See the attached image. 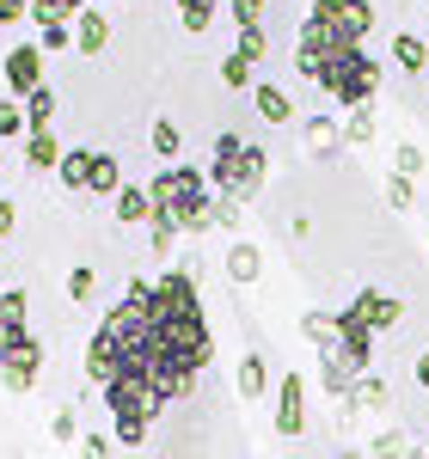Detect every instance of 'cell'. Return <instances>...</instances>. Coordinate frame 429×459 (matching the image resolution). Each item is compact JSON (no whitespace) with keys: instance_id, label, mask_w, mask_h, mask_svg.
I'll return each instance as SVG.
<instances>
[{"instance_id":"6da1fadb","label":"cell","mask_w":429,"mask_h":459,"mask_svg":"<svg viewBox=\"0 0 429 459\" xmlns=\"http://www.w3.org/2000/svg\"><path fill=\"white\" fill-rule=\"evenodd\" d=\"M147 196H153V221H147V227H153V251L166 257L172 239L184 233V214L209 196V172H203V166H160L153 184H147Z\"/></svg>"},{"instance_id":"7a4b0ae2","label":"cell","mask_w":429,"mask_h":459,"mask_svg":"<svg viewBox=\"0 0 429 459\" xmlns=\"http://www.w3.org/2000/svg\"><path fill=\"white\" fill-rule=\"evenodd\" d=\"M105 404H110V423H117V441H123V447H142L147 423L166 411V404H160V392L147 386L142 374H117V380L105 386Z\"/></svg>"},{"instance_id":"3957f363","label":"cell","mask_w":429,"mask_h":459,"mask_svg":"<svg viewBox=\"0 0 429 459\" xmlns=\"http://www.w3.org/2000/svg\"><path fill=\"white\" fill-rule=\"evenodd\" d=\"M320 86L325 92H331V99H337V105H374V92H381V68H374V62H368V56H344V62H331V68L320 74Z\"/></svg>"},{"instance_id":"277c9868","label":"cell","mask_w":429,"mask_h":459,"mask_svg":"<svg viewBox=\"0 0 429 459\" xmlns=\"http://www.w3.org/2000/svg\"><path fill=\"white\" fill-rule=\"evenodd\" d=\"M0 74H6L13 99H31L37 86H43V43H19V49L0 62Z\"/></svg>"},{"instance_id":"5b68a950","label":"cell","mask_w":429,"mask_h":459,"mask_svg":"<svg viewBox=\"0 0 429 459\" xmlns=\"http://www.w3.org/2000/svg\"><path fill=\"white\" fill-rule=\"evenodd\" d=\"M37 374H43V350H37L31 337H25V343H13L6 361H0V386H6V392H31Z\"/></svg>"},{"instance_id":"8992f818","label":"cell","mask_w":429,"mask_h":459,"mask_svg":"<svg viewBox=\"0 0 429 459\" xmlns=\"http://www.w3.org/2000/svg\"><path fill=\"white\" fill-rule=\"evenodd\" d=\"M307 429V380L301 374H283V386H276V435H301Z\"/></svg>"},{"instance_id":"52a82bcc","label":"cell","mask_w":429,"mask_h":459,"mask_svg":"<svg viewBox=\"0 0 429 459\" xmlns=\"http://www.w3.org/2000/svg\"><path fill=\"white\" fill-rule=\"evenodd\" d=\"M350 313L368 325V331H393L398 318H405V300H393V294H381V288H362L356 300H350Z\"/></svg>"},{"instance_id":"ba28073f","label":"cell","mask_w":429,"mask_h":459,"mask_svg":"<svg viewBox=\"0 0 429 459\" xmlns=\"http://www.w3.org/2000/svg\"><path fill=\"white\" fill-rule=\"evenodd\" d=\"M264 178H270V153L246 142V153H240V166H233V184H227V196H240V203H251V196L264 190Z\"/></svg>"},{"instance_id":"9c48e42d","label":"cell","mask_w":429,"mask_h":459,"mask_svg":"<svg viewBox=\"0 0 429 459\" xmlns=\"http://www.w3.org/2000/svg\"><path fill=\"white\" fill-rule=\"evenodd\" d=\"M0 343H25V288H6L0 294Z\"/></svg>"},{"instance_id":"30bf717a","label":"cell","mask_w":429,"mask_h":459,"mask_svg":"<svg viewBox=\"0 0 429 459\" xmlns=\"http://www.w3.org/2000/svg\"><path fill=\"white\" fill-rule=\"evenodd\" d=\"M240 153H246V142H240V135H221V142H214V153H209V184H214V190H227V184H233Z\"/></svg>"},{"instance_id":"8fae6325","label":"cell","mask_w":429,"mask_h":459,"mask_svg":"<svg viewBox=\"0 0 429 459\" xmlns=\"http://www.w3.org/2000/svg\"><path fill=\"white\" fill-rule=\"evenodd\" d=\"M105 43H110V19H105V13H80V25H74V49H80V56H105Z\"/></svg>"},{"instance_id":"7c38bea8","label":"cell","mask_w":429,"mask_h":459,"mask_svg":"<svg viewBox=\"0 0 429 459\" xmlns=\"http://www.w3.org/2000/svg\"><path fill=\"white\" fill-rule=\"evenodd\" d=\"M25 166H31V172H56V166H62V142H56V129L25 135Z\"/></svg>"},{"instance_id":"4fadbf2b","label":"cell","mask_w":429,"mask_h":459,"mask_svg":"<svg viewBox=\"0 0 429 459\" xmlns=\"http://www.w3.org/2000/svg\"><path fill=\"white\" fill-rule=\"evenodd\" d=\"M251 99H258V117H264V123H288V117H294L288 92H283V86H270V80H258V86H251Z\"/></svg>"},{"instance_id":"5bb4252c","label":"cell","mask_w":429,"mask_h":459,"mask_svg":"<svg viewBox=\"0 0 429 459\" xmlns=\"http://www.w3.org/2000/svg\"><path fill=\"white\" fill-rule=\"evenodd\" d=\"M92 160H99L92 147H68V153H62V166H56L62 184H68V190H86V184H92Z\"/></svg>"},{"instance_id":"9a60e30c","label":"cell","mask_w":429,"mask_h":459,"mask_svg":"<svg viewBox=\"0 0 429 459\" xmlns=\"http://www.w3.org/2000/svg\"><path fill=\"white\" fill-rule=\"evenodd\" d=\"M393 62H398L405 74L429 68V43H424V37H411V31H398V37H393Z\"/></svg>"},{"instance_id":"2e32d148","label":"cell","mask_w":429,"mask_h":459,"mask_svg":"<svg viewBox=\"0 0 429 459\" xmlns=\"http://www.w3.org/2000/svg\"><path fill=\"white\" fill-rule=\"evenodd\" d=\"M117 221H153V196L136 190V184H123L117 190Z\"/></svg>"},{"instance_id":"e0dca14e","label":"cell","mask_w":429,"mask_h":459,"mask_svg":"<svg viewBox=\"0 0 429 459\" xmlns=\"http://www.w3.org/2000/svg\"><path fill=\"white\" fill-rule=\"evenodd\" d=\"M25 135H31L25 105H19V99H0V142H25Z\"/></svg>"},{"instance_id":"ac0fdd59","label":"cell","mask_w":429,"mask_h":459,"mask_svg":"<svg viewBox=\"0 0 429 459\" xmlns=\"http://www.w3.org/2000/svg\"><path fill=\"white\" fill-rule=\"evenodd\" d=\"M258 270H264L258 246H233L227 251V276H233V282H258Z\"/></svg>"},{"instance_id":"d6986e66","label":"cell","mask_w":429,"mask_h":459,"mask_svg":"<svg viewBox=\"0 0 429 459\" xmlns=\"http://www.w3.org/2000/svg\"><path fill=\"white\" fill-rule=\"evenodd\" d=\"M258 62H251V56H240V49H233V56H227V62H221V80H227V86H233V92H251V86H258Z\"/></svg>"},{"instance_id":"ffe728a7","label":"cell","mask_w":429,"mask_h":459,"mask_svg":"<svg viewBox=\"0 0 429 459\" xmlns=\"http://www.w3.org/2000/svg\"><path fill=\"white\" fill-rule=\"evenodd\" d=\"M301 331H307V343L337 350V313H307V318H301Z\"/></svg>"},{"instance_id":"44dd1931","label":"cell","mask_w":429,"mask_h":459,"mask_svg":"<svg viewBox=\"0 0 429 459\" xmlns=\"http://www.w3.org/2000/svg\"><path fill=\"white\" fill-rule=\"evenodd\" d=\"M264 386H270L264 355H246V361H240V398H264Z\"/></svg>"},{"instance_id":"7402d4cb","label":"cell","mask_w":429,"mask_h":459,"mask_svg":"<svg viewBox=\"0 0 429 459\" xmlns=\"http://www.w3.org/2000/svg\"><path fill=\"white\" fill-rule=\"evenodd\" d=\"M86 190H99V196H117V190H123V166H117L110 153H99V160H92V184H86Z\"/></svg>"},{"instance_id":"603a6c76","label":"cell","mask_w":429,"mask_h":459,"mask_svg":"<svg viewBox=\"0 0 429 459\" xmlns=\"http://www.w3.org/2000/svg\"><path fill=\"white\" fill-rule=\"evenodd\" d=\"M25 117H31V135H37V129H49V123H56V92L37 86L31 99H25Z\"/></svg>"},{"instance_id":"cb8c5ba5","label":"cell","mask_w":429,"mask_h":459,"mask_svg":"<svg viewBox=\"0 0 429 459\" xmlns=\"http://www.w3.org/2000/svg\"><path fill=\"white\" fill-rule=\"evenodd\" d=\"M147 142H153V153H160V160H179L184 135H179V123H172V117H160V123H153V135H147Z\"/></svg>"},{"instance_id":"d4e9b609","label":"cell","mask_w":429,"mask_h":459,"mask_svg":"<svg viewBox=\"0 0 429 459\" xmlns=\"http://www.w3.org/2000/svg\"><path fill=\"white\" fill-rule=\"evenodd\" d=\"M307 147H313V153H331V147H344V129L325 123V117H313V123H307Z\"/></svg>"},{"instance_id":"484cf974","label":"cell","mask_w":429,"mask_h":459,"mask_svg":"<svg viewBox=\"0 0 429 459\" xmlns=\"http://www.w3.org/2000/svg\"><path fill=\"white\" fill-rule=\"evenodd\" d=\"M368 142H374V117H368V105H356L344 123V147H368Z\"/></svg>"},{"instance_id":"4316f807","label":"cell","mask_w":429,"mask_h":459,"mask_svg":"<svg viewBox=\"0 0 429 459\" xmlns=\"http://www.w3.org/2000/svg\"><path fill=\"white\" fill-rule=\"evenodd\" d=\"M37 43H43V56H56V49H68L74 43V25L62 19V25H37Z\"/></svg>"},{"instance_id":"83f0119b","label":"cell","mask_w":429,"mask_h":459,"mask_svg":"<svg viewBox=\"0 0 429 459\" xmlns=\"http://www.w3.org/2000/svg\"><path fill=\"white\" fill-rule=\"evenodd\" d=\"M240 56H251V62H264V49H270V37H264V25H240V43H233Z\"/></svg>"},{"instance_id":"f1b7e54d","label":"cell","mask_w":429,"mask_h":459,"mask_svg":"<svg viewBox=\"0 0 429 459\" xmlns=\"http://www.w3.org/2000/svg\"><path fill=\"white\" fill-rule=\"evenodd\" d=\"M31 19L37 25H62V19H74L68 0H31Z\"/></svg>"},{"instance_id":"f546056e","label":"cell","mask_w":429,"mask_h":459,"mask_svg":"<svg viewBox=\"0 0 429 459\" xmlns=\"http://www.w3.org/2000/svg\"><path fill=\"white\" fill-rule=\"evenodd\" d=\"M387 203H393V209H411V203H417V190H411V178H405V172L387 178Z\"/></svg>"},{"instance_id":"4dcf8cb0","label":"cell","mask_w":429,"mask_h":459,"mask_svg":"<svg viewBox=\"0 0 429 459\" xmlns=\"http://www.w3.org/2000/svg\"><path fill=\"white\" fill-rule=\"evenodd\" d=\"M393 172L417 178V172H424V147H411V142H405V147H398V153H393Z\"/></svg>"},{"instance_id":"1f68e13d","label":"cell","mask_w":429,"mask_h":459,"mask_svg":"<svg viewBox=\"0 0 429 459\" xmlns=\"http://www.w3.org/2000/svg\"><path fill=\"white\" fill-rule=\"evenodd\" d=\"M356 404H374V411H381V404H387V386H381L374 374H362L356 380Z\"/></svg>"},{"instance_id":"d6a6232c","label":"cell","mask_w":429,"mask_h":459,"mask_svg":"<svg viewBox=\"0 0 429 459\" xmlns=\"http://www.w3.org/2000/svg\"><path fill=\"white\" fill-rule=\"evenodd\" d=\"M233 25H264V0H233Z\"/></svg>"},{"instance_id":"836d02e7","label":"cell","mask_w":429,"mask_h":459,"mask_svg":"<svg viewBox=\"0 0 429 459\" xmlns=\"http://www.w3.org/2000/svg\"><path fill=\"white\" fill-rule=\"evenodd\" d=\"M68 294H74V300L92 294V270H86V264H74V270H68Z\"/></svg>"},{"instance_id":"e575fe53","label":"cell","mask_w":429,"mask_h":459,"mask_svg":"<svg viewBox=\"0 0 429 459\" xmlns=\"http://www.w3.org/2000/svg\"><path fill=\"white\" fill-rule=\"evenodd\" d=\"M398 454H405V435H398V429H387V435L374 441V459H398Z\"/></svg>"},{"instance_id":"d590c367","label":"cell","mask_w":429,"mask_h":459,"mask_svg":"<svg viewBox=\"0 0 429 459\" xmlns=\"http://www.w3.org/2000/svg\"><path fill=\"white\" fill-rule=\"evenodd\" d=\"M49 435H56V441H74V435H80L74 411H56V417H49Z\"/></svg>"},{"instance_id":"8d00e7d4","label":"cell","mask_w":429,"mask_h":459,"mask_svg":"<svg viewBox=\"0 0 429 459\" xmlns=\"http://www.w3.org/2000/svg\"><path fill=\"white\" fill-rule=\"evenodd\" d=\"M214 25V6H184V31H209Z\"/></svg>"},{"instance_id":"74e56055","label":"cell","mask_w":429,"mask_h":459,"mask_svg":"<svg viewBox=\"0 0 429 459\" xmlns=\"http://www.w3.org/2000/svg\"><path fill=\"white\" fill-rule=\"evenodd\" d=\"M19 19H31V0H0V25H19Z\"/></svg>"},{"instance_id":"f35d334b","label":"cell","mask_w":429,"mask_h":459,"mask_svg":"<svg viewBox=\"0 0 429 459\" xmlns=\"http://www.w3.org/2000/svg\"><path fill=\"white\" fill-rule=\"evenodd\" d=\"M80 459H110V441L105 435H86V441H80Z\"/></svg>"},{"instance_id":"ab89813d","label":"cell","mask_w":429,"mask_h":459,"mask_svg":"<svg viewBox=\"0 0 429 459\" xmlns=\"http://www.w3.org/2000/svg\"><path fill=\"white\" fill-rule=\"evenodd\" d=\"M13 233V203H0V239Z\"/></svg>"},{"instance_id":"60d3db41","label":"cell","mask_w":429,"mask_h":459,"mask_svg":"<svg viewBox=\"0 0 429 459\" xmlns=\"http://www.w3.org/2000/svg\"><path fill=\"white\" fill-rule=\"evenodd\" d=\"M417 386H429V355H417Z\"/></svg>"},{"instance_id":"b9f144b4","label":"cell","mask_w":429,"mask_h":459,"mask_svg":"<svg viewBox=\"0 0 429 459\" xmlns=\"http://www.w3.org/2000/svg\"><path fill=\"white\" fill-rule=\"evenodd\" d=\"M398 459H429V447H405V454H398Z\"/></svg>"},{"instance_id":"7bdbcfd3","label":"cell","mask_w":429,"mask_h":459,"mask_svg":"<svg viewBox=\"0 0 429 459\" xmlns=\"http://www.w3.org/2000/svg\"><path fill=\"white\" fill-rule=\"evenodd\" d=\"M68 6H74V13H80V6H86V0H68Z\"/></svg>"},{"instance_id":"ee69618b","label":"cell","mask_w":429,"mask_h":459,"mask_svg":"<svg viewBox=\"0 0 429 459\" xmlns=\"http://www.w3.org/2000/svg\"><path fill=\"white\" fill-rule=\"evenodd\" d=\"M337 459H362V454H337Z\"/></svg>"},{"instance_id":"f6af8a7d","label":"cell","mask_w":429,"mask_h":459,"mask_svg":"<svg viewBox=\"0 0 429 459\" xmlns=\"http://www.w3.org/2000/svg\"><path fill=\"white\" fill-rule=\"evenodd\" d=\"M0 361H6V343H0Z\"/></svg>"},{"instance_id":"bcb514c9","label":"cell","mask_w":429,"mask_h":459,"mask_svg":"<svg viewBox=\"0 0 429 459\" xmlns=\"http://www.w3.org/2000/svg\"><path fill=\"white\" fill-rule=\"evenodd\" d=\"M424 233H429V214H424Z\"/></svg>"},{"instance_id":"7dc6e473","label":"cell","mask_w":429,"mask_h":459,"mask_svg":"<svg viewBox=\"0 0 429 459\" xmlns=\"http://www.w3.org/2000/svg\"><path fill=\"white\" fill-rule=\"evenodd\" d=\"M424 447H429V441H424Z\"/></svg>"}]
</instances>
